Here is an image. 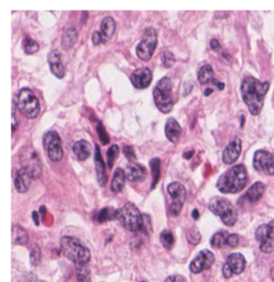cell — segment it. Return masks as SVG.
Here are the masks:
<instances>
[{
	"instance_id": "cell-39",
	"label": "cell",
	"mask_w": 274,
	"mask_h": 282,
	"mask_svg": "<svg viewBox=\"0 0 274 282\" xmlns=\"http://www.w3.org/2000/svg\"><path fill=\"white\" fill-rule=\"evenodd\" d=\"M175 61H176V59H175V56H174V54L173 53H170V52H168V51H166L164 54H163V56H162V62H163V66L165 67V68H171L173 67L174 65H175Z\"/></svg>"
},
{
	"instance_id": "cell-48",
	"label": "cell",
	"mask_w": 274,
	"mask_h": 282,
	"mask_svg": "<svg viewBox=\"0 0 274 282\" xmlns=\"http://www.w3.org/2000/svg\"><path fill=\"white\" fill-rule=\"evenodd\" d=\"M192 216H193V219L194 220H197L198 218H200V212H198L197 209H194L192 211Z\"/></svg>"
},
{
	"instance_id": "cell-4",
	"label": "cell",
	"mask_w": 274,
	"mask_h": 282,
	"mask_svg": "<svg viewBox=\"0 0 274 282\" xmlns=\"http://www.w3.org/2000/svg\"><path fill=\"white\" fill-rule=\"evenodd\" d=\"M173 82L167 76L161 78L153 89V100L158 110L163 114H168L174 108V101L171 98Z\"/></svg>"
},
{
	"instance_id": "cell-50",
	"label": "cell",
	"mask_w": 274,
	"mask_h": 282,
	"mask_svg": "<svg viewBox=\"0 0 274 282\" xmlns=\"http://www.w3.org/2000/svg\"><path fill=\"white\" fill-rule=\"evenodd\" d=\"M141 282H148V281H141Z\"/></svg>"
},
{
	"instance_id": "cell-8",
	"label": "cell",
	"mask_w": 274,
	"mask_h": 282,
	"mask_svg": "<svg viewBox=\"0 0 274 282\" xmlns=\"http://www.w3.org/2000/svg\"><path fill=\"white\" fill-rule=\"evenodd\" d=\"M21 169L30 174L32 179H39L42 175V163L37 152L31 146H24L19 150Z\"/></svg>"
},
{
	"instance_id": "cell-19",
	"label": "cell",
	"mask_w": 274,
	"mask_h": 282,
	"mask_svg": "<svg viewBox=\"0 0 274 282\" xmlns=\"http://www.w3.org/2000/svg\"><path fill=\"white\" fill-rule=\"evenodd\" d=\"M197 76H198V82H200L201 85H208V84L216 85V86L219 88V90H223L225 88V84L217 81V78L214 77L213 69L210 65L202 66L200 69V71H198Z\"/></svg>"
},
{
	"instance_id": "cell-28",
	"label": "cell",
	"mask_w": 274,
	"mask_h": 282,
	"mask_svg": "<svg viewBox=\"0 0 274 282\" xmlns=\"http://www.w3.org/2000/svg\"><path fill=\"white\" fill-rule=\"evenodd\" d=\"M28 233L20 226H14L12 228V242L15 244H26L28 243Z\"/></svg>"
},
{
	"instance_id": "cell-32",
	"label": "cell",
	"mask_w": 274,
	"mask_h": 282,
	"mask_svg": "<svg viewBox=\"0 0 274 282\" xmlns=\"http://www.w3.org/2000/svg\"><path fill=\"white\" fill-rule=\"evenodd\" d=\"M229 234L226 232H218L210 239V244L214 248H222L227 244V238Z\"/></svg>"
},
{
	"instance_id": "cell-35",
	"label": "cell",
	"mask_w": 274,
	"mask_h": 282,
	"mask_svg": "<svg viewBox=\"0 0 274 282\" xmlns=\"http://www.w3.org/2000/svg\"><path fill=\"white\" fill-rule=\"evenodd\" d=\"M23 46H24L25 53L28 55L35 54V53L39 51V44H37V42L32 40L31 38H29V37H27V38L24 39Z\"/></svg>"
},
{
	"instance_id": "cell-42",
	"label": "cell",
	"mask_w": 274,
	"mask_h": 282,
	"mask_svg": "<svg viewBox=\"0 0 274 282\" xmlns=\"http://www.w3.org/2000/svg\"><path fill=\"white\" fill-rule=\"evenodd\" d=\"M123 153H125L128 160H133V159H135V153H134V150L131 146L123 147Z\"/></svg>"
},
{
	"instance_id": "cell-13",
	"label": "cell",
	"mask_w": 274,
	"mask_h": 282,
	"mask_svg": "<svg viewBox=\"0 0 274 282\" xmlns=\"http://www.w3.org/2000/svg\"><path fill=\"white\" fill-rule=\"evenodd\" d=\"M253 167L259 173L269 176L274 175V153L266 150H257L254 153Z\"/></svg>"
},
{
	"instance_id": "cell-29",
	"label": "cell",
	"mask_w": 274,
	"mask_h": 282,
	"mask_svg": "<svg viewBox=\"0 0 274 282\" xmlns=\"http://www.w3.org/2000/svg\"><path fill=\"white\" fill-rule=\"evenodd\" d=\"M77 31L75 28H70L62 37V47L64 50H70L77 40Z\"/></svg>"
},
{
	"instance_id": "cell-47",
	"label": "cell",
	"mask_w": 274,
	"mask_h": 282,
	"mask_svg": "<svg viewBox=\"0 0 274 282\" xmlns=\"http://www.w3.org/2000/svg\"><path fill=\"white\" fill-rule=\"evenodd\" d=\"M32 218H34V221L36 222L37 226H39V214L37 211L32 212Z\"/></svg>"
},
{
	"instance_id": "cell-41",
	"label": "cell",
	"mask_w": 274,
	"mask_h": 282,
	"mask_svg": "<svg viewBox=\"0 0 274 282\" xmlns=\"http://www.w3.org/2000/svg\"><path fill=\"white\" fill-rule=\"evenodd\" d=\"M239 244V236L237 234H229V236L227 238V246L235 248Z\"/></svg>"
},
{
	"instance_id": "cell-26",
	"label": "cell",
	"mask_w": 274,
	"mask_h": 282,
	"mask_svg": "<svg viewBox=\"0 0 274 282\" xmlns=\"http://www.w3.org/2000/svg\"><path fill=\"white\" fill-rule=\"evenodd\" d=\"M73 152L75 153V156L77 157L78 160H80V161L87 160V159L91 155L90 143L87 141H85V140H80V141L76 142L73 145Z\"/></svg>"
},
{
	"instance_id": "cell-17",
	"label": "cell",
	"mask_w": 274,
	"mask_h": 282,
	"mask_svg": "<svg viewBox=\"0 0 274 282\" xmlns=\"http://www.w3.org/2000/svg\"><path fill=\"white\" fill-rule=\"evenodd\" d=\"M241 150H242V142L240 137L235 136L229 144L225 147L222 155V160L225 164H233L238 160Z\"/></svg>"
},
{
	"instance_id": "cell-37",
	"label": "cell",
	"mask_w": 274,
	"mask_h": 282,
	"mask_svg": "<svg viewBox=\"0 0 274 282\" xmlns=\"http://www.w3.org/2000/svg\"><path fill=\"white\" fill-rule=\"evenodd\" d=\"M41 262V250L37 244H35L30 250V263L32 266H37Z\"/></svg>"
},
{
	"instance_id": "cell-43",
	"label": "cell",
	"mask_w": 274,
	"mask_h": 282,
	"mask_svg": "<svg viewBox=\"0 0 274 282\" xmlns=\"http://www.w3.org/2000/svg\"><path fill=\"white\" fill-rule=\"evenodd\" d=\"M91 40H92V43L94 45H99L101 43H103V42H102V37H101L100 31H94V33L92 34V37H91Z\"/></svg>"
},
{
	"instance_id": "cell-1",
	"label": "cell",
	"mask_w": 274,
	"mask_h": 282,
	"mask_svg": "<svg viewBox=\"0 0 274 282\" xmlns=\"http://www.w3.org/2000/svg\"><path fill=\"white\" fill-rule=\"evenodd\" d=\"M270 84L261 83L253 76H246L241 84V95L252 115H258L264 106L266 94Z\"/></svg>"
},
{
	"instance_id": "cell-10",
	"label": "cell",
	"mask_w": 274,
	"mask_h": 282,
	"mask_svg": "<svg viewBox=\"0 0 274 282\" xmlns=\"http://www.w3.org/2000/svg\"><path fill=\"white\" fill-rule=\"evenodd\" d=\"M43 147L51 161L58 162L63 158L61 140L56 131H47L45 133L43 136Z\"/></svg>"
},
{
	"instance_id": "cell-14",
	"label": "cell",
	"mask_w": 274,
	"mask_h": 282,
	"mask_svg": "<svg viewBox=\"0 0 274 282\" xmlns=\"http://www.w3.org/2000/svg\"><path fill=\"white\" fill-rule=\"evenodd\" d=\"M245 264L246 261L241 253L230 254L223 266V276L228 279L234 275H240L244 270Z\"/></svg>"
},
{
	"instance_id": "cell-38",
	"label": "cell",
	"mask_w": 274,
	"mask_h": 282,
	"mask_svg": "<svg viewBox=\"0 0 274 282\" xmlns=\"http://www.w3.org/2000/svg\"><path fill=\"white\" fill-rule=\"evenodd\" d=\"M201 239V235L196 227H193L192 230L187 232V241H189L192 244H200Z\"/></svg>"
},
{
	"instance_id": "cell-36",
	"label": "cell",
	"mask_w": 274,
	"mask_h": 282,
	"mask_svg": "<svg viewBox=\"0 0 274 282\" xmlns=\"http://www.w3.org/2000/svg\"><path fill=\"white\" fill-rule=\"evenodd\" d=\"M76 278L78 282H89L90 270L86 265H80L76 270Z\"/></svg>"
},
{
	"instance_id": "cell-20",
	"label": "cell",
	"mask_w": 274,
	"mask_h": 282,
	"mask_svg": "<svg viewBox=\"0 0 274 282\" xmlns=\"http://www.w3.org/2000/svg\"><path fill=\"white\" fill-rule=\"evenodd\" d=\"M126 176L128 182L139 183L147 177L146 168L137 162H131L128 164L126 169Z\"/></svg>"
},
{
	"instance_id": "cell-46",
	"label": "cell",
	"mask_w": 274,
	"mask_h": 282,
	"mask_svg": "<svg viewBox=\"0 0 274 282\" xmlns=\"http://www.w3.org/2000/svg\"><path fill=\"white\" fill-rule=\"evenodd\" d=\"M210 47H211V50H213V51H219L221 46H219V43L217 39H212L210 42Z\"/></svg>"
},
{
	"instance_id": "cell-24",
	"label": "cell",
	"mask_w": 274,
	"mask_h": 282,
	"mask_svg": "<svg viewBox=\"0 0 274 282\" xmlns=\"http://www.w3.org/2000/svg\"><path fill=\"white\" fill-rule=\"evenodd\" d=\"M165 135L167 137V140L171 143L179 142V138L181 135V127L179 122L175 118H168L165 124Z\"/></svg>"
},
{
	"instance_id": "cell-49",
	"label": "cell",
	"mask_w": 274,
	"mask_h": 282,
	"mask_svg": "<svg viewBox=\"0 0 274 282\" xmlns=\"http://www.w3.org/2000/svg\"><path fill=\"white\" fill-rule=\"evenodd\" d=\"M213 93V89L212 88H207L205 90V95H210V94Z\"/></svg>"
},
{
	"instance_id": "cell-45",
	"label": "cell",
	"mask_w": 274,
	"mask_h": 282,
	"mask_svg": "<svg viewBox=\"0 0 274 282\" xmlns=\"http://www.w3.org/2000/svg\"><path fill=\"white\" fill-rule=\"evenodd\" d=\"M18 119H16V116H15V106H14V103H13V111H12V133L15 132L16 130V128H18Z\"/></svg>"
},
{
	"instance_id": "cell-31",
	"label": "cell",
	"mask_w": 274,
	"mask_h": 282,
	"mask_svg": "<svg viewBox=\"0 0 274 282\" xmlns=\"http://www.w3.org/2000/svg\"><path fill=\"white\" fill-rule=\"evenodd\" d=\"M150 169H151L152 173V184H151V189H154L157 187V185L161 177V160L159 158H153L151 161H150Z\"/></svg>"
},
{
	"instance_id": "cell-16",
	"label": "cell",
	"mask_w": 274,
	"mask_h": 282,
	"mask_svg": "<svg viewBox=\"0 0 274 282\" xmlns=\"http://www.w3.org/2000/svg\"><path fill=\"white\" fill-rule=\"evenodd\" d=\"M130 81L132 85L136 89H145L147 88L152 81V72L147 67L138 68L134 70L130 76Z\"/></svg>"
},
{
	"instance_id": "cell-25",
	"label": "cell",
	"mask_w": 274,
	"mask_h": 282,
	"mask_svg": "<svg viewBox=\"0 0 274 282\" xmlns=\"http://www.w3.org/2000/svg\"><path fill=\"white\" fill-rule=\"evenodd\" d=\"M265 190V184L257 182L246 191V193L244 194V199L248 200L250 203H256V202H258L261 199V196L264 195Z\"/></svg>"
},
{
	"instance_id": "cell-9",
	"label": "cell",
	"mask_w": 274,
	"mask_h": 282,
	"mask_svg": "<svg viewBox=\"0 0 274 282\" xmlns=\"http://www.w3.org/2000/svg\"><path fill=\"white\" fill-rule=\"evenodd\" d=\"M158 44V34L154 28H147L145 30L143 38L136 46V55L143 61L151 59L155 47Z\"/></svg>"
},
{
	"instance_id": "cell-30",
	"label": "cell",
	"mask_w": 274,
	"mask_h": 282,
	"mask_svg": "<svg viewBox=\"0 0 274 282\" xmlns=\"http://www.w3.org/2000/svg\"><path fill=\"white\" fill-rule=\"evenodd\" d=\"M115 219H117V210L111 207H105V208L101 209L96 216V220L99 223H105Z\"/></svg>"
},
{
	"instance_id": "cell-21",
	"label": "cell",
	"mask_w": 274,
	"mask_h": 282,
	"mask_svg": "<svg viewBox=\"0 0 274 282\" xmlns=\"http://www.w3.org/2000/svg\"><path fill=\"white\" fill-rule=\"evenodd\" d=\"M32 177L30 174L24 169H19L16 171L14 176V186L15 189L19 193H26L29 190Z\"/></svg>"
},
{
	"instance_id": "cell-5",
	"label": "cell",
	"mask_w": 274,
	"mask_h": 282,
	"mask_svg": "<svg viewBox=\"0 0 274 282\" xmlns=\"http://www.w3.org/2000/svg\"><path fill=\"white\" fill-rule=\"evenodd\" d=\"M208 207L212 214L221 218L225 226H233L237 222V210L227 199L221 198V196H214L209 202Z\"/></svg>"
},
{
	"instance_id": "cell-23",
	"label": "cell",
	"mask_w": 274,
	"mask_h": 282,
	"mask_svg": "<svg viewBox=\"0 0 274 282\" xmlns=\"http://www.w3.org/2000/svg\"><path fill=\"white\" fill-rule=\"evenodd\" d=\"M116 30V22L111 17H106L101 22L100 26V34L102 37V42L107 43L112 38Z\"/></svg>"
},
{
	"instance_id": "cell-6",
	"label": "cell",
	"mask_w": 274,
	"mask_h": 282,
	"mask_svg": "<svg viewBox=\"0 0 274 282\" xmlns=\"http://www.w3.org/2000/svg\"><path fill=\"white\" fill-rule=\"evenodd\" d=\"M117 219L130 232H138L144 227V217L133 203H127L122 208L118 209Z\"/></svg>"
},
{
	"instance_id": "cell-22",
	"label": "cell",
	"mask_w": 274,
	"mask_h": 282,
	"mask_svg": "<svg viewBox=\"0 0 274 282\" xmlns=\"http://www.w3.org/2000/svg\"><path fill=\"white\" fill-rule=\"evenodd\" d=\"M94 166H95L98 183L101 187H104L107 183V174L105 171V163L103 161V158H102L101 156V150L98 145L95 146V151H94Z\"/></svg>"
},
{
	"instance_id": "cell-15",
	"label": "cell",
	"mask_w": 274,
	"mask_h": 282,
	"mask_svg": "<svg viewBox=\"0 0 274 282\" xmlns=\"http://www.w3.org/2000/svg\"><path fill=\"white\" fill-rule=\"evenodd\" d=\"M214 254L210 250H201L196 257L192 260L190 264V270L193 274H200L202 270L210 268L214 263Z\"/></svg>"
},
{
	"instance_id": "cell-11",
	"label": "cell",
	"mask_w": 274,
	"mask_h": 282,
	"mask_svg": "<svg viewBox=\"0 0 274 282\" xmlns=\"http://www.w3.org/2000/svg\"><path fill=\"white\" fill-rule=\"evenodd\" d=\"M167 191L171 199H173V202L169 206L170 215L174 217L179 216L186 200V190L184 186L178 182H174L167 186Z\"/></svg>"
},
{
	"instance_id": "cell-7",
	"label": "cell",
	"mask_w": 274,
	"mask_h": 282,
	"mask_svg": "<svg viewBox=\"0 0 274 282\" xmlns=\"http://www.w3.org/2000/svg\"><path fill=\"white\" fill-rule=\"evenodd\" d=\"M16 106L27 118L35 119L40 113V103L35 94L28 88L20 89L16 94Z\"/></svg>"
},
{
	"instance_id": "cell-40",
	"label": "cell",
	"mask_w": 274,
	"mask_h": 282,
	"mask_svg": "<svg viewBox=\"0 0 274 282\" xmlns=\"http://www.w3.org/2000/svg\"><path fill=\"white\" fill-rule=\"evenodd\" d=\"M96 132H98L100 140H101L102 143H103V145L109 144V143H110V137H109V135H107L104 126L102 125L101 122H99L98 127H96Z\"/></svg>"
},
{
	"instance_id": "cell-44",
	"label": "cell",
	"mask_w": 274,
	"mask_h": 282,
	"mask_svg": "<svg viewBox=\"0 0 274 282\" xmlns=\"http://www.w3.org/2000/svg\"><path fill=\"white\" fill-rule=\"evenodd\" d=\"M164 282H185V279L180 275H173L166 278Z\"/></svg>"
},
{
	"instance_id": "cell-12",
	"label": "cell",
	"mask_w": 274,
	"mask_h": 282,
	"mask_svg": "<svg viewBox=\"0 0 274 282\" xmlns=\"http://www.w3.org/2000/svg\"><path fill=\"white\" fill-rule=\"evenodd\" d=\"M255 237L260 244V250L265 253L274 251V220L268 225L257 227Z\"/></svg>"
},
{
	"instance_id": "cell-34",
	"label": "cell",
	"mask_w": 274,
	"mask_h": 282,
	"mask_svg": "<svg viewBox=\"0 0 274 282\" xmlns=\"http://www.w3.org/2000/svg\"><path fill=\"white\" fill-rule=\"evenodd\" d=\"M119 152H120V148L117 144L111 145L109 148V150H107V153H106L107 167H109V169H111L112 167H114V163L116 161V159L118 158V156H119Z\"/></svg>"
},
{
	"instance_id": "cell-33",
	"label": "cell",
	"mask_w": 274,
	"mask_h": 282,
	"mask_svg": "<svg viewBox=\"0 0 274 282\" xmlns=\"http://www.w3.org/2000/svg\"><path fill=\"white\" fill-rule=\"evenodd\" d=\"M160 241L161 244H163V247L166 249H171L174 246L175 243V238H174V234L171 233L169 230H164L162 233L160 234Z\"/></svg>"
},
{
	"instance_id": "cell-27",
	"label": "cell",
	"mask_w": 274,
	"mask_h": 282,
	"mask_svg": "<svg viewBox=\"0 0 274 282\" xmlns=\"http://www.w3.org/2000/svg\"><path fill=\"white\" fill-rule=\"evenodd\" d=\"M126 179H127L126 172L120 168L116 169V171L114 173V176H112L111 183H110V190L112 191V192L114 193L121 192L123 187H125Z\"/></svg>"
},
{
	"instance_id": "cell-18",
	"label": "cell",
	"mask_w": 274,
	"mask_h": 282,
	"mask_svg": "<svg viewBox=\"0 0 274 282\" xmlns=\"http://www.w3.org/2000/svg\"><path fill=\"white\" fill-rule=\"evenodd\" d=\"M47 61L50 63L51 72L54 76L57 78H63L66 74V69H64L63 63L61 61V54L57 50L51 51L47 55Z\"/></svg>"
},
{
	"instance_id": "cell-3",
	"label": "cell",
	"mask_w": 274,
	"mask_h": 282,
	"mask_svg": "<svg viewBox=\"0 0 274 282\" xmlns=\"http://www.w3.org/2000/svg\"><path fill=\"white\" fill-rule=\"evenodd\" d=\"M60 247L63 254L77 266L87 265L90 261L89 249L77 238L63 236L60 239Z\"/></svg>"
},
{
	"instance_id": "cell-2",
	"label": "cell",
	"mask_w": 274,
	"mask_h": 282,
	"mask_svg": "<svg viewBox=\"0 0 274 282\" xmlns=\"http://www.w3.org/2000/svg\"><path fill=\"white\" fill-rule=\"evenodd\" d=\"M248 183V172L242 164L233 167L227 172L219 176L217 188L225 194L238 193L246 186Z\"/></svg>"
}]
</instances>
